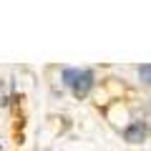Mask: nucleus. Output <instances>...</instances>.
<instances>
[{
    "mask_svg": "<svg viewBox=\"0 0 151 151\" xmlns=\"http://www.w3.org/2000/svg\"><path fill=\"white\" fill-rule=\"evenodd\" d=\"M91 88H93V73L91 70H78L76 81L70 83V93L76 98H86L91 93Z\"/></svg>",
    "mask_w": 151,
    "mask_h": 151,
    "instance_id": "f257e3e1",
    "label": "nucleus"
},
{
    "mask_svg": "<svg viewBox=\"0 0 151 151\" xmlns=\"http://www.w3.org/2000/svg\"><path fill=\"white\" fill-rule=\"evenodd\" d=\"M146 139V124L144 121H131L124 129V141L126 144H141Z\"/></svg>",
    "mask_w": 151,
    "mask_h": 151,
    "instance_id": "f03ea898",
    "label": "nucleus"
},
{
    "mask_svg": "<svg viewBox=\"0 0 151 151\" xmlns=\"http://www.w3.org/2000/svg\"><path fill=\"white\" fill-rule=\"evenodd\" d=\"M136 73H139V81L144 86H151V63H141L136 68Z\"/></svg>",
    "mask_w": 151,
    "mask_h": 151,
    "instance_id": "7ed1b4c3",
    "label": "nucleus"
},
{
    "mask_svg": "<svg viewBox=\"0 0 151 151\" xmlns=\"http://www.w3.org/2000/svg\"><path fill=\"white\" fill-rule=\"evenodd\" d=\"M78 70H81V68H65V70H63V86H68V88H70V83L76 81Z\"/></svg>",
    "mask_w": 151,
    "mask_h": 151,
    "instance_id": "20e7f679",
    "label": "nucleus"
},
{
    "mask_svg": "<svg viewBox=\"0 0 151 151\" xmlns=\"http://www.w3.org/2000/svg\"><path fill=\"white\" fill-rule=\"evenodd\" d=\"M0 151H3V146H0Z\"/></svg>",
    "mask_w": 151,
    "mask_h": 151,
    "instance_id": "39448f33",
    "label": "nucleus"
}]
</instances>
